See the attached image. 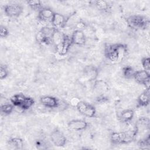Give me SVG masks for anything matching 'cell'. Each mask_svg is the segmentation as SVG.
Masks as SVG:
<instances>
[{"mask_svg":"<svg viewBox=\"0 0 150 150\" xmlns=\"http://www.w3.org/2000/svg\"><path fill=\"white\" fill-rule=\"evenodd\" d=\"M127 53V46L122 43H114L107 45L104 49L106 58L113 63L121 62Z\"/></svg>","mask_w":150,"mask_h":150,"instance_id":"1","label":"cell"},{"mask_svg":"<svg viewBox=\"0 0 150 150\" xmlns=\"http://www.w3.org/2000/svg\"><path fill=\"white\" fill-rule=\"evenodd\" d=\"M137 135L135 129L124 132H113L110 135V140L112 144L116 145L128 144L135 139Z\"/></svg>","mask_w":150,"mask_h":150,"instance_id":"2","label":"cell"},{"mask_svg":"<svg viewBox=\"0 0 150 150\" xmlns=\"http://www.w3.org/2000/svg\"><path fill=\"white\" fill-rule=\"evenodd\" d=\"M10 101L15 107H18L22 110L29 109L35 104V100L32 97L26 96L21 93L13 95L10 98Z\"/></svg>","mask_w":150,"mask_h":150,"instance_id":"3","label":"cell"},{"mask_svg":"<svg viewBox=\"0 0 150 150\" xmlns=\"http://www.w3.org/2000/svg\"><path fill=\"white\" fill-rule=\"evenodd\" d=\"M126 22L127 25L134 30L145 29L149 25V21L144 16L132 15L128 16Z\"/></svg>","mask_w":150,"mask_h":150,"instance_id":"4","label":"cell"},{"mask_svg":"<svg viewBox=\"0 0 150 150\" xmlns=\"http://www.w3.org/2000/svg\"><path fill=\"white\" fill-rule=\"evenodd\" d=\"M54 28L49 26L42 27L36 34L35 39L37 42L41 44L49 45L52 43V38Z\"/></svg>","mask_w":150,"mask_h":150,"instance_id":"5","label":"cell"},{"mask_svg":"<svg viewBox=\"0 0 150 150\" xmlns=\"http://www.w3.org/2000/svg\"><path fill=\"white\" fill-rule=\"evenodd\" d=\"M77 111L82 115L88 117L93 118L95 117L96 114V110L95 107L85 101H80L76 105Z\"/></svg>","mask_w":150,"mask_h":150,"instance_id":"6","label":"cell"},{"mask_svg":"<svg viewBox=\"0 0 150 150\" xmlns=\"http://www.w3.org/2000/svg\"><path fill=\"white\" fill-rule=\"evenodd\" d=\"M50 138L52 144L57 147L64 146L67 142V139L64 134L57 129H55L52 132Z\"/></svg>","mask_w":150,"mask_h":150,"instance_id":"7","label":"cell"},{"mask_svg":"<svg viewBox=\"0 0 150 150\" xmlns=\"http://www.w3.org/2000/svg\"><path fill=\"white\" fill-rule=\"evenodd\" d=\"M4 11L6 16L11 18H16L23 12V7L16 4H7L4 6Z\"/></svg>","mask_w":150,"mask_h":150,"instance_id":"8","label":"cell"},{"mask_svg":"<svg viewBox=\"0 0 150 150\" xmlns=\"http://www.w3.org/2000/svg\"><path fill=\"white\" fill-rule=\"evenodd\" d=\"M73 43H72L71 36L64 33V38L62 42L59 45L56 46V52L59 55L64 56L68 53Z\"/></svg>","mask_w":150,"mask_h":150,"instance_id":"9","label":"cell"},{"mask_svg":"<svg viewBox=\"0 0 150 150\" xmlns=\"http://www.w3.org/2000/svg\"><path fill=\"white\" fill-rule=\"evenodd\" d=\"M135 80L139 84L145 86L146 87H149L150 74L149 72L145 70H136L134 77Z\"/></svg>","mask_w":150,"mask_h":150,"instance_id":"10","label":"cell"},{"mask_svg":"<svg viewBox=\"0 0 150 150\" xmlns=\"http://www.w3.org/2000/svg\"><path fill=\"white\" fill-rule=\"evenodd\" d=\"M60 100L55 97L51 96H44L40 97V103L45 107L50 108H58Z\"/></svg>","mask_w":150,"mask_h":150,"instance_id":"11","label":"cell"},{"mask_svg":"<svg viewBox=\"0 0 150 150\" xmlns=\"http://www.w3.org/2000/svg\"><path fill=\"white\" fill-rule=\"evenodd\" d=\"M67 21L66 18L63 15L55 12L51 21L52 26L54 29L59 30L65 27Z\"/></svg>","mask_w":150,"mask_h":150,"instance_id":"12","label":"cell"},{"mask_svg":"<svg viewBox=\"0 0 150 150\" xmlns=\"http://www.w3.org/2000/svg\"><path fill=\"white\" fill-rule=\"evenodd\" d=\"M68 127L71 130L80 131L86 129L88 127V123L83 120L74 119L68 122Z\"/></svg>","mask_w":150,"mask_h":150,"instance_id":"13","label":"cell"},{"mask_svg":"<svg viewBox=\"0 0 150 150\" xmlns=\"http://www.w3.org/2000/svg\"><path fill=\"white\" fill-rule=\"evenodd\" d=\"M84 77L89 81H94L97 79L98 75V69L93 65L86 66L83 70Z\"/></svg>","mask_w":150,"mask_h":150,"instance_id":"14","label":"cell"},{"mask_svg":"<svg viewBox=\"0 0 150 150\" xmlns=\"http://www.w3.org/2000/svg\"><path fill=\"white\" fill-rule=\"evenodd\" d=\"M71 39L73 45H76L77 46L84 45L86 43V38L84 33L81 30L75 29L71 36Z\"/></svg>","mask_w":150,"mask_h":150,"instance_id":"15","label":"cell"},{"mask_svg":"<svg viewBox=\"0 0 150 150\" xmlns=\"http://www.w3.org/2000/svg\"><path fill=\"white\" fill-rule=\"evenodd\" d=\"M54 12L51 9L48 8H43L38 12V18L42 22H50L54 16Z\"/></svg>","mask_w":150,"mask_h":150,"instance_id":"16","label":"cell"},{"mask_svg":"<svg viewBox=\"0 0 150 150\" xmlns=\"http://www.w3.org/2000/svg\"><path fill=\"white\" fill-rule=\"evenodd\" d=\"M149 87H147L145 90L138 96L137 98L138 105L139 107H146L149 105Z\"/></svg>","mask_w":150,"mask_h":150,"instance_id":"17","label":"cell"},{"mask_svg":"<svg viewBox=\"0 0 150 150\" xmlns=\"http://www.w3.org/2000/svg\"><path fill=\"white\" fill-rule=\"evenodd\" d=\"M7 144L12 149H22L23 148V141L19 137L11 138L8 141Z\"/></svg>","mask_w":150,"mask_h":150,"instance_id":"18","label":"cell"},{"mask_svg":"<svg viewBox=\"0 0 150 150\" xmlns=\"http://www.w3.org/2000/svg\"><path fill=\"white\" fill-rule=\"evenodd\" d=\"M134 116V111L131 109H126L123 110L119 118L122 122L128 123L132 121Z\"/></svg>","mask_w":150,"mask_h":150,"instance_id":"19","label":"cell"},{"mask_svg":"<svg viewBox=\"0 0 150 150\" xmlns=\"http://www.w3.org/2000/svg\"><path fill=\"white\" fill-rule=\"evenodd\" d=\"M64 33L61 32L59 30L56 29H54L52 38V43H53L55 45V47L62 42L64 38Z\"/></svg>","mask_w":150,"mask_h":150,"instance_id":"20","label":"cell"},{"mask_svg":"<svg viewBox=\"0 0 150 150\" xmlns=\"http://www.w3.org/2000/svg\"><path fill=\"white\" fill-rule=\"evenodd\" d=\"M135 71L133 67L129 66H124L122 69V73L123 76L128 79H132L134 77Z\"/></svg>","mask_w":150,"mask_h":150,"instance_id":"21","label":"cell"},{"mask_svg":"<svg viewBox=\"0 0 150 150\" xmlns=\"http://www.w3.org/2000/svg\"><path fill=\"white\" fill-rule=\"evenodd\" d=\"M96 6L100 11H107L110 9V5L106 1L98 0L94 2Z\"/></svg>","mask_w":150,"mask_h":150,"instance_id":"22","label":"cell"},{"mask_svg":"<svg viewBox=\"0 0 150 150\" xmlns=\"http://www.w3.org/2000/svg\"><path fill=\"white\" fill-rule=\"evenodd\" d=\"M138 146L141 149H149L150 146V137L149 135H148L144 138L140 139L138 142Z\"/></svg>","mask_w":150,"mask_h":150,"instance_id":"23","label":"cell"},{"mask_svg":"<svg viewBox=\"0 0 150 150\" xmlns=\"http://www.w3.org/2000/svg\"><path fill=\"white\" fill-rule=\"evenodd\" d=\"M15 106L11 103H6L1 105V111L5 115H9L14 110Z\"/></svg>","mask_w":150,"mask_h":150,"instance_id":"24","label":"cell"},{"mask_svg":"<svg viewBox=\"0 0 150 150\" xmlns=\"http://www.w3.org/2000/svg\"><path fill=\"white\" fill-rule=\"evenodd\" d=\"M27 4L33 10L37 11L38 12L43 8L42 6L41 1H38V0L28 1H27Z\"/></svg>","mask_w":150,"mask_h":150,"instance_id":"25","label":"cell"},{"mask_svg":"<svg viewBox=\"0 0 150 150\" xmlns=\"http://www.w3.org/2000/svg\"><path fill=\"white\" fill-rule=\"evenodd\" d=\"M94 88L98 90V91H104L107 90V85L102 80L96 81L94 83Z\"/></svg>","mask_w":150,"mask_h":150,"instance_id":"26","label":"cell"},{"mask_svg":"<svg viewBox=\"0 0 150 150\" xmlns=\"http://www.w3.org/2000/svg\"><path fill=\"white\" fill-rule=\"evenodd\" d=\"M8 75V70L6 65L1 64L0 66V79L4 80L7 77Z\"/></svg>","mask_w":150,"mask_h":150,"instance_id":"27","label":"cell"},{"mask_svg":"<svg viewBox=\"0 0 150 150\" xmlns=\"http://www.w3.org/2000/svg\"><path fill=\"white\" fill-rule=\"evenodd\" d=\"M141 64L144 70L149 71L150 70V59L148 57H144L141 60Z\"/></svg>","mask_w":150,"mask_h":150,"instance_id":"28","label":"cell"},{"mask_svg":"<svg viewBox=\"0 0 150 150\" xmlns=\"http://www.w3.org/2000/svg\"><path fill=\"white\" fill-rule=\"evenodd\" d=\"M9 35V30L5 26H1L0 28V36L1 38H5Z\"/></svg>","mask_w":150,"mask_h":150,"instance_id":"29","label":"cell"},{"mask_svg":"<svg viewBox=\"0 0 150 150\" xmlns=\"http://www.w3.org/2000/svg\"><path fill=\"white\" fill-rule=\"evenodd\" d=\"M76 29L83 30L82 29H84V28L86 27V24H85V23H84V22H83L82 21H79V22H77L76 23Z\"/></svg>","mask_w":150,"mask_h":150,"instance_id":"30","label":"cell"}]
</instances>
